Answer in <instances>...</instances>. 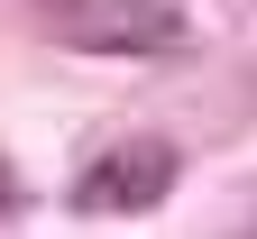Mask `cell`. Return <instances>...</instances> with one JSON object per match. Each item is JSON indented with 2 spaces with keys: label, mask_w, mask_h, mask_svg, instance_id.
<instances>
[{
  "label": "cell",
  "mask_w": 257,
  "mask_h": 239,
  "mask_svg": "<svg viewBox=\"0 0 257 239\" xmlns=\"http://www.w3.org/2000/svg\"><path fill=\"white\" fill-rule=\"evenodd\" d=\"M239 239H257V221H248V230H239Z\"/></svg>",
  "instance_id": "obj_3"
},
{
  "label": "cell",
  "mask_w": 257,
  "mask_h": 239,
  "mask_svg": "<svg viewBox=\"0 0 257 239\" xmlns=\"http://www.w3.org/2000/svg\"><path fill=\"white\" fill-rule=\"evenodd\" d=\"M46 28L64 46H92V55H175L184 46L175 0H55Z\"/></svg>",
  "instance_id": "obj_1"
},
{
  "label": "cell",
  "mask_w": 257,
  "mask_h": 239,
  "mask_svg": "<svg viewBox=\"0 0 257 239\" xmlns=\"http://www.w3.org/2000/svg\"><path fill=\"white\" fill-rule=\"evenodd\" d=\"M184 175V156L166 138H128L110 156H92L83 175H74V212H147V202H166Z\"/></svg>",
  "instance_id": "obj_2"
}]
</instances>
